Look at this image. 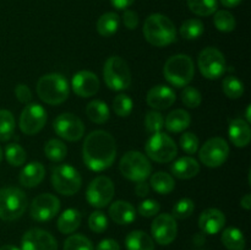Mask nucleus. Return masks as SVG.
Masks as SVG:
<instances>
[{
	"mask_svg": "<svg viewBox=\"0 0 251 250\" xmlns=\"http://www.w3.org/2000/svg\"><path fill=\"white\" fill-rule=\"evenodd\" d=\"M117 157L115 139L104 130H95L86 136L82 158L88 169L102 172L112 167Z\"/></svg>",
	"mask_w": 251,
	"mask_h": 250,
	"instance_id": "obj_1",
	"label": "nucleus"
},
{
	"mask_svg": "<svg viewBox=\"0 0 251 250\" xmlns=\"http://www.w3.org/2000/svg\"><path fill=\"white\" fill-rule=\"evenodd\" d=\"M144 36L154 47H167L176 38V29L173 21L166 15L152 14L144 24Z\"/></svg>",
	"mask_w": 251,
	"mask_h": 250,
	"instance_id": "obj_2",
	"label": "nucleus"
},
{
	"mask_svg": "<svg viewBox=\"0 0 251 250\" xmlns=\"http://www.w3.org/2000/svg\"><path fill=\"white\" fill-rule=\"evenodd\" d=\"M70 93V86L61 74H47L37 82V95L44 103L58 105L65 102Z\"/></svg>",
	"mask_w": 251,
	"mask_h": 250,
	"instance_id": "obj_3",
	"label": "nucleus"
},
{
	"mask_svg": "<svg viewBox=\"0 0 251 250\" xmlns=\"http://www.w3.org/2000/svg\"><path fill=\"white\" fill-rule=\"evenodd\" d=\"M166 80L176 87L188 86L195 75L193 59L186 54H176L166 61L163 68Z\"/></svg>",
	"mask_w": 251,
	"mask_h": 250,
	"instance_id": "obj_4",
	"label": "nucleus"
},
{
	"mask_svg": "<svg viewBox=\"0 0 251 250\" xmlns=\"http://www.w3.org/2000/svg\"><path fill=\"white\" fill-rule=\"evenodd\" d=\"M27 205V196L21 189L15 186L0 189V220H17L24 215Z\"/></svg>",
	"mask_w": 251,
	"mask_h": 250,
	"instance_id": "obj_5",
	"label": "nucleus"
},
{
	"mask_svg": "<svg viewBox=\"0 0 251 250\" xmlns=\"http://www.w3.org/2000/svg\"><path fill=\"white\" fill-rule=\"evenodd\" d=\"M103 78L108 88L113 91L127 90L132 80L127 63L118 55L107 59L103 68Z\"/></svg>",
	"mask_w": 251,
	"mask_h": 250,
	"instance_id": "obj_6",
	"label": "nucleus"
},
{
	"mask_svg": "<svg viewBox=\"0 0 251 250\" xmlns=\"http://www.w3.org/2000/svg\"><path fill=\"white\" fill-rule=\"evenodd\" d=\"M119 169L123 176L131 181H145L150 178L152 166L149 158L139 151H129L122 157L119 162Z\"/></svg>",
	"mask_w": 251,
	"mask_h": 250,
	"instance_id": "obj_7",
	"label": "nucleus"
},
{
	"mask_svg": "<svg viewBox=\"0 0 251 250\" xmlns=\"http://www.w3.org/2000/svg\"><path fill=\"white\" fill-rule=\"evenodd\" d=\"M145 151L149 158L158 163H169L178 154V147L169 135L156 132L147 140Z\"/></svg>",
	"mask_w": 251,
	"mask_h": 250,
	"instance_id": "obj_8",
	"label": "nucleus"
},
{
	"mask_svg": "<svg viewBox=\"0 0 251 250\" xmlns=\"http://www.w3.org/2000/svg\"><path fill=\"white\" fill-rule=\"evenodd\" d=\"M82 178L77 169L69 164H59L51 171V185L59 194L73 196L81 189Z\"/></svg>",
	"mask_w": 251,
	"mask_h": 250,
	"instance_id": "obj_9",
	"label": "nucleus"
},
{
	"mask_svg": "<svg viewBox=\"0 0 251 250\" xmlns=\"http://www.w3.org/2000/svg\"><path fill=\"white\" fill-rule=\"evenodd\" d=\"M199 70L208 80H217L227 69L226 58L221 50L213 47H207L200 51L198 59Z\"/></svg>",
	"mask_w": 251,
	"mask_h": 250,
	"instance_id": "obj_10",
	"label": "nucleus"
},
{
	"mask_svg": "<svg viewBox=\"0 0 251 250\" xmlns=\"http://www.w3.org/2000/svg\"><path fill=\"white\" fill-rule=\"evenodd\" d=\"M229 156V145L222 137H212L207 140L199 151V158L203 166L217 168L222 166Z\"/></svg>",
	"mask_w": 251,
	"mask_h": 250,
	"instance_id": "obj_11",
	"label": "nucleus"
},
{
	"mask_svg": "<svg viewBox=\"0 0 251 250\" xmlns=\"http://www.w3.org/2000/svg\"><path fill=\"white\" fill-rule=\"evenodd\" d=\"M114 194L115 188L113 181L108 176L100 175L88 184L86 190V200L93 207L103 208L112 202Z\"/></svg>",
	"mask_w": 251,
	"mask_h": 250,
	"instance_id": "obj_12",
	"label": "nucleus"
},
{
	"mask_svg": "<svg viewBox=\"0 0 251 250\" xmlns=\"http://www.w3.org/2000/svg\"><path fill=\"white\" fill-rule=\"evenodd\" d=\"M60 211V201L53 194H41L32 200L29 206L31 217L37 222H48Z\"/></svg>",
	"mask_w": 251,
	"mask_h": 250,
	"instance_id": "obj_13",
	"label": "nucleus"
},
{
	"mask_svg": "<svg viewBox=\"0 0 251 250\" xmlns=\"http://www.w3.org/2000/svg\"><path fill=\"white\" fill-rule=\"evenodd\" d=\"M47 123V112L38 103H28L20 115V129L26 135H36Z\"/></svg>",
	"mask_w": 251,
	"mask_h": 250,
	"instance_id": "obj_14",
	"label": "nucleus"
},
{
	"mask_svg": "<svg viewBox=\"0 0 251 250\" xmlns=\"http://www.w3.org/2000/svg\"><path fill=\"white\" fill-rule=\"evenodd\" d=\"M56 135L66 141H78L85 134V125L82 120L73 113H63L58 115L53 123Z\"/></svg>",
	"mask_w": 251,
	"mask_h": 250,
	"instance_id": "obj_15",
	"label": "nucleus"
},
{
	"mask_svg": "<svg viewBox=\"0 0 251 250\" xmlns=\"http://www.w3.org/2000/svg\"><path fill=\"white\" fill-rule=\"evenodd\" d=\"M152 237L158 244L168 245L174 242L178 233L176 218L169 213H161L153 220L151 225Z\"/></svg>",
	"mask_w": 251,
	"mask_h": 250,
	"instance_id": "obj_16",
	"label": "nucleus"
},
{
	"mask_svg": "<svg viewBox=\"0 0 251 250\" xmlns=\"http://www.w3.org/2000/svg\"><path fill=\"white\" fill-rule=\"evenodd\" d=\"M21 250H58V242L47 230L32 228L21 239Z\"/></svg>",
	"mask_w": 251,
	"mask_h": 250,
	"instance_id": "obj_17",
	"label": "nucleus"
},
{
	"mask_svg": "<svg viewBox=\"0 0 251 250\" xmlns=\"http://www.w3.org/2000/svg\"><path fill=\"white\" fill-rule=\"evenodd\" d=\"M71 88L78 97L88 98L95 96L100 90V80L97 75L88 70L76 73L71 80Z\"/></svg>",
	"mask_w": 251,
	"mask_h": 250,
	"instance_id": "obj_18",
	"label": "nucleus"
},
{
	"mask_svg": "<svg viewBox=\"0 0 251 250\" xmlns=\"http://www.w3.org/2000/svg\"><path fill=\"white\" fill-rule=\"evenodd\" d=\"M176 100V92H174L171 87L164 85L154 86V87H152L151 90L147 92L146 96L147 104L157 110L168 109L169 107L173 105Z\"/></svg>",
	"mask_w": 251,
	"mask_h": 250,
	"instance_id": "obj_19",
	"label": "nucleus"
},
{
	"mask_svg": "<svg viewBox=\"0 0 251 250\" xmlns=\"http://www.w3.org/2000/svg\"><path fill=\"white\" fill-rule=\"evenodd\" d=\"M226 225V216L218 208H207L199 217V228L206 234H217Z\"/></svg>",
	"mask_w": 251,
	"mask_h": 250,
	"instance_id": "obj_20",
	"label": "nucleus"
},
{
	"mask_svg": "<svg viewBox=\"0 0 251 250\" xmlns=\"http://www.w3.org/2000/svg\"><path fill=\"white\" fill-rule=\"evenodd\" d=\"M228 135H229V140L235 147H247L251 140L249 123L240 119V118L233 119L229 124Z\"/></svg>",
	"mask_w": 251,
	"mask_h": 250,
	"instance_id": "obj_21",
	"label": "nucleus"
},
{
	"mask_svg": "<svg viewBox=\"0 0 251 250\" xmlns=\"http://www.w3.org/2000/svg\"><path fill=\"white\" fill-rule=\"evenodd\" d=\"M109 216L117 225H130L136 220V210L127 201L118 200L110 205Z\"/></svg>",
	"mask_w": 251,
	"mask_h": 250,
	"instance_id": "obj_22",
	"label": "nucleus"
},
{
	"mask_svg": "<svg viewBox=\"0 0 251 250\" xmlns=\"http://www.w3.org/2000/svg\"><path fill=\"white\" fill-rule=\"evenodd\" d=\"M46 168L41 162H31L26 164L20 172L19 180L26 188H34L43 181Z\"/></svg>",
	"mask_w": 251,
	"mask_h": 250,
	"instance_id": "obj_23",
	"label": "nucleus"
},
{
	"mask_svg": "<svg viewBox=\"0 0 251 250\" xmlns=\"http://www.w3.org/2000/svg\"><path fill=\"white\" fill-rule=\"evenodd\" d=\"M171 171L178 179H191L199 174L200 164L193 157H181L172 164Z\"/></svg>",
	"mask_w": 251,
	"mask_h": 250,
	"instance_id": "obj_24",
	"label": "nucleus"
},
{
	"mask_svg": "<svg viewBox=\"0 0 251 250\" xmlns=\"http://www.w3.org/2000/svg\"><path fill=\"white\" fill-rule=\"evenodd\" d=\"M81 221H82V216H81L80 211L76 210V208H68L59 216L56 225H58V229L60 233L70 234L80 227Z\"/></svg>",
	"mask_w": 251,
	"mask_h": 250,
	"instance_id": "obj_25",
	"label": "nucleus"
},
{
	"mask_svg": "<svg viewBox=\"0 0 251 250\" xmlns=\"http://www.w3.org/2000/svg\"><path fill=\"white\" fill-rule=\"evenodd\" d=\"M191 117L186 110L176 109L164 119V127L171 132H181L190 126Z\"/></svg>",
	"mask_w": 251,
	"mask_h": 250,
	"instance_id": "obj_26",
	"label": "nucleus"
},
{
	"mask_svg": "<svg viewBox=\"0 0 251 250\" xmlns=\"http://www.w3.org/2000/svg\"><path fill=\"white\" fill-rule=\"evenodd\" d=\"M125 247L127 250H154V242L147 233L132 230L126 235Z\"/></svg>",
	"mask_w": 251,
	"mask_h": 250,
	"instance_id": "obj_27",
	"label": "nucleus"
},
{
	"mask_svg": "<svg viewBox=\"0 0 251 250\" xmlns=\"http://www.w3.org/2000/svg\"><path fill=\"white\" fill-rule=\"evenodd\" d=\"M86 115L92 123L104 124L109 119L110 110L107 103L100 100H95L88 103L87 107H86Z\"/></svg>",
	"mask_w": 251,
	"mask_h": 250,
	"instance_id": "obj_28",
	"label": "nucleus"
},
{
	"mask_svg": "<svg viewBox=\"0 0 251 250\" xmlns=\"http://www.w3.org/2000/svg\"><path fill=\"white\" fill-rule=\"evenodd\" d=\"M221 240L228 250H244L247 245L243 232L235 227L226 228L221 235Z\"/></svg>",
	"mask_w": 251,
	"mask_h": 250,
	"instance_id": "obj_29",
	"label": "nucleus"
},
{
	"mask_svg": "<svg viewBox=\"0 0 251 250\" xmlns=\"http://www.w3.org/2000/svg\"><path fill=\"white\" fill-rule=\"evenodd\" d=\"M120 19L115 12H105L98 19L97 31L102 37H112L119 28Z\"/></svg>",
	"mask_w": 251,
	"mask_h": 250,
	"instance_id": "obj_30",
	"label": "nucleus"
},
{
	"mask_svg": "<svg viewBox=\"0 0 251 250\" xmlns=\"http://www.w3.org/2000/svg\"><path fill=\"white\" fill-rule=\"evenodd\" d=\"M150 184H151L152 189L161 195H167L176 188V181H174L173 176L166 172H157L153 175H151Z\"/></svg>",
	"mask_w": 251,
	"mask_h": 250,
	"instance_id": "obj_31",
	"label": "nucleus"
},
{
	"mask_svg": "<svg viewBox=\"0 0 251 250\" xmlns=\"http://www.w3.org/2000/svg\"><path fill=\"white\" fill-rule=\"evenodd\" d=\"M44 153L51 162H61L68 154V147L60 140L51 139L44 146Z\"/></svg>",
	"mask_w": 251,
	"mask_h": 250,
	"instance_id": "obj_32",
	"label": "nucleus"
},
{
	"mask_svg": "<svg viewBox=\"0 0 251 250\" xmlns=\"http://www.w3.org/2000/svg\"><path fill=\"white\" fill-rule=\"evenodd\" d=\"M188 6L191 12L198 16H210L218 9L217 0H188Z\"/></svg>",
	"mask_w": 251,
	"mask_h": 250,
	"instance_id": "obj_33",
	"label": "nucleus"
},
{
	"mask_svg": "<svg viewBox=\"0 0 251 250\" xmlns=\"http://www.w3.org/2000/svg\"><path fill=\"white\" fill-rule=\"evenodd\" d=\"M203 31H205V26H203L202 21H200L199 19H190L183 22L180 29H179V33L184 39L190 41V39L199 38L203 33Z\"/></svg>",
	"mask_w": 251,
	"mask_h": 250,
	"instance_id": "obj_34",
	"label": "nucleus"
},
{
	"mask_svg": "<svg viewBox=\"0 0 251 250\" xmlns=\"http://www.w3.org/2000/svg\"><path fill=\"white\" fill-rule=\"evenodd\" d=\"M213 24L221 32H232L237 27L235 17L227 10H218L213 16Z\"/></svg>",
	"mask_w": 251,
	"mask_h": 250,
	"instance_id": "obj_35",
	"label": "nucleus"
},
{
	"mask_svg": "<svg viewBox=\"0 0 251 250\" xmlns=\"http://www.w3.org/2000/svg\"><path fill=\"white\" fill-rule=\"evenodd\" d=\"M222 88L225 95L232 100H238L244 95V83L235 76H226L223 80Z\"/></svg>",
	"mask_w": 251,
	"mask_h": 250,
	"instance_id": "obj_36",
	"label": "nucleus"
},
{
	"mask_svg": "<svg viewBox=\"0 0 251 250\" xmlns=\"http://www.w3.org/2000/svg\"><path fill=\"white\" fill-rule=\"evenodd\" d=\"M15 131V118L10 110L0 109V141H7Z\"/></svg>",
	"mask_w": 251,
	"mask_h": 250,
	"instance_id": "obj_37",
	"label": "nucleus"
},
{
	"mask_svg": "<svg viewBox=\"0 0 251 250\" xmlns=\"http://www.w3.org/2000/svg\"><path fill=\"white\" fill-rule=\"evenodd\" d=\"M5 157L12 167H21L27 159L26 151L19 144H10L5 149Z\"/></svg>",
	"mask_w": 251,
	"mask_h": 250,
	"instance_id": "obj_38",
	"label": "nucleus"
},
{
	"mask_svg": "<svg viewBox=\"0 0 251 250\" xmlns=\"http://www.w3.org/2000/svg\"><path fill=\"white\" fill-rule=\"evenodd\" d=\"M132 107H134L132 100L124 93L115 96V98L113 100V110L120 118L129 117L132 112Z\"/></svg>",
	"mask_w": 251,
	"mask_h": 250,
	"instance_id": "obj_39",
	"label": "nucleus"
},
{
	"mask_svg": "<svg viewBox=\"0 0 251 250\" xmlns=\"http://www.w3.org/2000/svg\"><path fill=\"white\" fill-rule=\"evenodd\" d=\"M63 250H95V248L87 237L82 234H74L64 242Z\"/></svg>",
	"mask_w": 251,
	"mask_h": 250,
	"instance_id": "obj_40",
	"label": "nucleus"
},
{
	"mask_svg": "<svg viewBox=\"0 0 251 250\" xmlns=\"http://www.w3.org/2000/svg\"><path fill=\"white\" fill-rule=\"evenodd\" d=\"M194 210H195V205H194V201L190 200V199H180L178 202L174 205L173 211V217L176 220H185V218L190 217L193 215Z\"/></svg>",
	"mask_w": 251,
	"mask_h": 250,
	"instance_id": "obj_41",
	"label": "nucleus"
},
{
	"mask_svg": "<svg viewBox=\"0 0 251 250\" xmlns=\"http://www.w3.org/2000/svg\"><path fill=\"white\" fill-rule=\"evenodd\" d=\"M181 102L188 108H198L202 102V96L198 88L185 86L181 92Z\"/></svg>",
	"mask_w": 251,
	"mask_h": 250,
	"instance_id": "obj_42",
	"label": "nucleus"
},
{
	"mask_svg": "<svg viewBox=\"0 0 251 250\" xmlns=\"http://www.w3.org/2000/svg\"><path fill=\"white\" fill-rule=\"evenodd\" d=\"M145 126H146V130L150 134L161 132L164 126L163 115L159 112H156V110L149 112L145 117Z\"/></svg>",
	"mask_w": 251,
	"mask_h": 250,
	"instance_id": "obj_43",
	"label": "nucleus"
},
{
	"mask_svg": "<svg viewBox=\"0 0 251 250\" xmlns=\"http://www.w3.org/2000/svg\"><path fill=\"white\" fill-rule=\"evenodd\" d=\"M88 227L95 233H103L108 228V218L102 211H95L88 217Z\"/></svg>",
	"mask_w": 251,
	"mask_h": 250,
	"instance_id": "obj_44",
	"label": "nucleus"
},
{
	"mask_svg": "<svg viewBox=\"0 0 251 250\" xmlns=\"http://www.w3.org/2000/svg\"><path fill=\"white\" fill-rule=\"evenodd\" d=\"M179 145H180L181 150L185 153L194 154L199 151L200 141H199V137L194 132H185V134H183L180 136Z\"/></svg>",
	"mask_w": 251,
	"mask_h": 250,
	"instance_id": "obj_45",
	"label": "nucleus"
},
{
	"mask_svg": "<svg viewBox=\"0 0 251 250\" xmlns=\"http://www.w3.org/2000/svg\"><path fill=\"white\" fill-rule=\"evenodd\" d=\"M161 210V205H159L158 201L153 200V199H147V200H144L139 205V213L144 217H153Z\"/></svg>",
	"mask_w": 251,
	"mask_h": 250,
	"instance_id": "obj_46",
	"label": "nucleus"
},
{
	"mask_svg": "<svg viewBox=\"0 0 251 250\" xmlns=\"http://www.w3.org/2000/svg\"><path fill=\"white\" fill-rule=\"evenodd\" d=\"M15 95H16V98L22 104H28V103H31L32 92L27 85H24V83L17 85L16 88H15Z\"/></svg>",
	"mask_w": 251,
	"mask_h": 250,
	"instance_id": "obj_47",
	"label": "nucleus"
},
{
	"mask_svg": "<svg viewBox=\"0 0 251 250\" xmlns=\"http://www.w3.org/2000/svg\"><path fill=\"white\" fill-rule=\"evenodd\" d=\"M123 21H124L125 27L127 29H135L139 26V15H137L136 11L126 10L123 15Z\"/></svg>",
	"mask_w": 251,
	"mask_h": 250,
	"instance_id": "obj_48",
	"label": "nucleus"
},
{
	"mask_svg": "<svg viewBox=\"0 0 251 250\" xmlns=\"http://www.w3.org/2000/svg\"><path fill=\"white\" fill-rule=\"evenodd\" d=\"M96 250H120V245L117 240L108 238V239L100 240Z\"/></svg>",
	"mask_w": 251,
	"mask_h": 250,
	"instance_id": "obj_49",
	"label": "nucleus"
},
{
	"mask_svg": "<svg viewBox=\"0 0 251 250\" xmlns=\"http://www.w3.org/2000/svg\"><path fill=\"white\" fill-rule=\"evenodd\" d=\"M135 191H136L137 196H140V198H144V196L149 195L150 185L146 183V181H139V183L136 184Z\"/></svg>",
	"mask_w": 251,
	"mask_h": 250,
	"instance_id": "obj_50",
	"label": "nucleus"
},
{
	"mask_svg": "<svg viewBox=\"0 0 251 250\" xmlns=\"http://www.w3.org/2000/svg\"><path fill=\"white\" fill-rule=\"evenodd\" d=\"M134 1L135 0H110V2H112L113 6L118 10L127 9L130 5H132V2Z\"/></svg>",
	"mask_w": 251,
	"mask_h": 250,
	"instance_id": "obj_51",
	"label": "nucleus"
},
{
	"mask_svg": "<svg viewBox=\"0 0 251 250\" xmlns=\"http://www.w3.org/2000/svg\"><path fill=\"white\" fill-rule=\"evenodd\" d=\"M240 205H242V207H244L245 210H250L251 208V195L250 194H247L245 196H243L242 200H240Z\"/></svg>",
	"mask_w": 251,
	"mask_h": 250,
	"instance_id": "obj_52",
	"label": "nucleus"
},
{
	"mask_svg": "<svg viewBox=\"0 0 251 250\" xmlns=\"http://www.w3.org/2000/svg\"><path fill=\"white\" fill-rule=\"evenodd\" d=\"M220 1L222 2L223 6L226 7H235L238 6L243 0H220Z\"/></svg>",
	"mask_w": 251,
	"mask_h": 250,
	"instance_id": "obj_53",
	"label": "nucleus"
},
{
	"mask_svg": "<svg viewBox=\"0 0 251 250\" xmlns=\"http://www.w3.org/2000/svg\"><path fill=\"white\" fill-rule=\"evenodd\" d=\"M0 250H21V249H19V248L15 247V245H4V247L0 248Z\"/></svg>",
	"mask_w": 251,
	"mask_h": 250,
	"instance_id": "obj_54",
	"label": "nucleus"
},
{
	"mask_svg": "<svg viewBox=\"0 0 251 250\" xmlns=\"http://www.w3.org/2000/svg\"><path fill=\"white\" fill-rule=\"evenodd\" d=\"M245 117H247V122H248V123H250V122H251V115H250V105H248V108H247V115H245Z\"/></svg>",
	"mask_w": 251,
	"mask_h": 250,
	"instance_id": "obj_55",
	"label": "nucleus"
},
{
	"mask_svg": "<svg viewBox=\"0 0 251 250\" xmlns=\"http://www.w3.org/2000/svg\"><path fill=\"white\" fill-rule=\"evenodd\" d=\"M2 161V150H1V147H0V162Z\"/></svg>",
	"mask_w": 251,
	"mask_h": 250,
	"instance_id": "obj_56",
	"label": "nucleus"
}]
</instances>
